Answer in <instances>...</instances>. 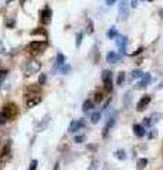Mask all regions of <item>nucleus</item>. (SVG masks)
Instances as JSON below:
<instances>
[{
    "label": "nucleus",
    "mask_w": 163,
    "mask_h": 170,
    "mask_svg": "<svg viewBox=\"0 0 163 170\" xmlns=\"http://www.w3.org/2000/svg\"><path fill=\"white\" fill-rule=\"evenodd\" d=\"M43 101V91L40 84H31L27 85L24 89V105L26 108L31 109L37 106L40 102Z\"/></svg>",
    "instance_id": "1"
},
{
    "label": "nucleus",
    "mask_w": 163,
    "mask_h": 170,
    "mask_svg": "<svg viewBox=\"0 0 163 170\" xmlns=\"http://www.w3.org/2000/svg\"><path fill=\"white\" fill-rule=\"evenodd\" d=\"M19 115V106L14 102H7L3 105L1 111H0V125L16 119V116Z\"/></svg>",
    "instance_id": "2"
},
{
    "label": "nucleus",
    "mask_w": 163,
    "mask_h": 170,
    "mask_svg": "<svg viewBox=\"0 0 163 170\" xmlns=\"http://www.w3.org/2000/svg\"><path fill=\"white\" fill-rule=\"evenodd\" d=\"M47 47V42H43V41H31L28 44L27 47H26V51H27L28 55H31V57H36L38 54L44 51V48Z\"/></svg>",
    "instance_id": "3"
},
{
    "label": "nucleus",
    "mask_w": 163,
    "mask_h": 170,
    "mask_svg": "<svg viewBox=\"0 0 163 170\" xmlns=\"http://www.w3.org/2000/svg\"><path fill=\"white\" fill-rule=\"evenodd\" d=\"M40 68H41V64L38 63V61H36V60H31V61L27 63V65L24 67V77H26V78H30L31 75L37 74L38 71H40Z\"/></svg>",
    "instance_id": "4"
},
{
    "label": "nucleus",
    "mask_w": 163,
    "mask_h": 170,
    "mask_svg": "<svg viewBox=\"0 0 163 170\" xmlns=\"http://www.w3.org/2000/svg\"><path fill=\"white\" fill-rule=\"evenodd\" d=\"M11 157V142L10 140H7L1 149H0V163H6V162H9Z\"/></svg>",
    "instance_id": "5"
},
{
    "label": "nucleus",
    "mask_w": 163,
    "mask_h": 170,
    "mask_svg": "<svg viewBox=\"0 0 163 170\" xmlns=\"http://www.w3.org/2000/svg\"><path fill=\"white\" fill-rule=\"evenodd\" d=\"M102 82L103 85H105V91L106 92H111L112 91V72L111 71H108V69H105L102 72Z\"/></svg>",
    "instance_id": "6"
},
{
    "label": "nucleus",
    "mask_w": 163,
    "mask_h": 170,
    "mask_svg": "<svg viewBox=\"0 0 163 170\" xmlns=\"http://www.w3.org/2000/svg\"><path fill=\"white\" fill-rule=\"evenodd\" d=\"M40 21H41L43 26L50 24V21H51V10H50L48 6H45L43 10L40 11Z\"/></svg>",
    "instance_id": "7"
},
{
    "label": "nucleus",
    "mask_w": 163,
    "mask_h": 170,
    "mask_svg": "<svg viewBox=\"0 0 163 170\" xmlns=\"http://www.w3.org/2000/svg\"><path fill=\"white\" fill-rule=\"evenodd\" d=\"M150 101H152V96H150V95H143L141 99H139L138 105H136V111H138V112H143L147 106H149Z\"/></svg>",
    "instance_id": "8"
},
{
    "label": "nucleus",
    "mask_w": 163,
    "mask_h": 170,
    "mask_svg": "<svg viewBox=\"0 0 163 170\" xmlns=\"http://www.w3.org/2000/svg\"><path fill=\"white\" fill-rule=\"evenodd\" d=\"M84 126H85V119H77V121H72V122L70 123L68 132L75 133V132H78V130H81Z\"/></svg>",
    "instance_id": "9"
},
{
    "label": "nucleus",
    "mask_w": 163,
    "mask_h": 170,
    "mask_svg": "<svg viewBox=\"0 0 163 170\" xmlns=\"http://www.w3.org/2000/svg\"><path fill=\"white\" fill-rule=\"evenodd\" d=\"M129 16V9H128V4H126L125 0H122L119 3V17L122 20H126Z\"/></svg>",
    "instance_id": "10"
},
{
    "label": "nucleus",
    "mask_w": 163,
    "mask_h": 170,
    "mask_svg": "<svg viewBox=\"0 0 163 170\" xmlns=\"http://www.w3.org/2000/svg\"><path fill=\"white\" fill-rule=\"evenodd\" d=\"M133 133H135L138 138H143L145 135H146V128L143 126V125H133Z\"/></svg>",
    "instance_id": "11"
},
{
    "label": "nucleus",
    "mask_w": 163,
    "mask_h": 170,
    "mask_svg": "<svg viewBox=\"0 0 163 170\" xmlns=\"http://www.w3.org/2000/svg\"><path fill=\"white\" fill-rule=\"evenodd\" d=\"M114 125H115V116H112V118H109V121L106 122L105 128H103V132H102V136H103V138H106V136H108L109 130L112 129V126H114Z\"/></svg>",
    "instance_id": "12"
},
{
    "label": "nucleus",
    "mask_w": 163,
    "mask_h": 170,
    "mask_svg": "<svg viewBox=\"0 0 163 170\" xmlns=\"http://www.w3.org/2000/svg\"><path fill=\"white\" fill-rule=\"evenodd\" d=\"M150 80H152L150 74H143V77L141 78L139 84H138V88H146L147 85H149V82H150Z\"/></svg>",
    "instance_id": "13"
},
{
    "label": "nucleus",
    "mask_w": 163,
    "mask_h": 170,
    "mask_svg": "<svg viewBox=\"0 0 163 170\" xmlns=\"http://www.w3.org/2000/svg\"><path fill=\"white\" fill-rule=\"evenodd\" d=\"M126 42H128V38L126 37H116V44H118V47H119V51L122 54L125 53V48H126Z\"/></svg>",
    "instance_id": "14"
},
{
    "label": "nucleus",
    "mask_w": 163,
    "mask_h": 170,
    "mask_svg": "<svg viewBox=\"0 0 163 170\" xmlns=\"http://www.w3.org/2000/svg\"><path fill=\"white\" fill-rule=\"evenodd\" d=\"M119 60V55L115 53V51H109L108 54H106V63L109 64H115L116 61Z\"/></svg>",
    "instance_id": "15"
},
{
    "label": "nucleus",
    "mask_w": 163,
    "mask_h": 170,
    "mask_svg": "<svg viewBox=\"0 0 163 170\" xmlns=\"http://www.w3.org/2000/svg\"><path fill=\"white\" fill-rule=\"evenodd\" d=\"M65 64V57L61 53L57 54V60H55V65H57V68H60Z\"/></svg>",
    "instance_id": "16"
},
{
    "label": "nucleus",
    "mask_w": 163,
    "mask_h": 170,
    "mask_svg": "<svg viewBox=\"0 0 163 170\" xmlns=\"http://www.w3.org/2000/svg\"><path fill=\"white\" fill-rule=\"evenodd\" d=\"M92 108H94V101H89V99H87V101L82 104V111H84V112L92 111Z\"/></svg>",
    "instance_id": "17"
},
{
    "label": "nucleus",
    "mask_w": 163,
    "mask_h": 170,
    "mask_svg": "<svg viewBox=\"0 0 163 170\" xmlns=\"http://www.w3.org/2000/svg\"><path fill=\"white\" fill-rule=\"evenodd\" d=\"M143 77V72H142L141 69H133L132 72H130V80H139V78H142Z\"/></svg>",
    "instance_id": "18"
},
{
    "label": "nucleus",
    "mask_w": 163,
    "mask_h": 170,
    "mask_svg": "<svg viewBox=\"0 0 163 170\" xmlns=\"http://www.w3.org/2000/svg\"><path fill=\"white\" fill-rule=\"evenodd\" d=\"M102 101H103V92H102V91H97V92L94 94V102L101 104Z\"/></svg>",
    "instance_id": "19"
},
{
    "label": "nucleus",
    "mask_w": 163,
    "mask_h": 170,
    "mask_svg": "<svg viewBox=\"0 0 163 170\" xmlns=\"http://www.w3.org/2000/svg\"><path fill=\"white\" fill-rule=\"evenodd\" d=\"M146 165H147V159L142 157V159L138 160V163H136V169H138V170H143L145 167H146Z\"/></svg>",
    "instance_id": "20"
},
{
    "label": "nucleus",
    "mask_w": 163,
    "mask_h": 170,
    "mask_svg": "<svg viewBox=\"0 0 163 170\" xmlns=\"http://www.w3.org/2000/svg\"><path fill=\"white\" fill-rule=\"evenodd\" d=\"M106 36H108V38H111V40H114V38L118 37V31H116V28L115 27H111L108 30V33H106Z\"/></svg>",
    "instance_id": "21"
},
{
    "label": "nucleus",
    "mask_w": 163,
    "mask_h": 170,
    "mask_svg": "<svg viewBox=\"0 0 163 170\" xmlns=\"http://www.w3.org/2000/svg\"><path fill=\"white\" fill-rule=\"evenodd\" d=\"M89 119H91V123H94V125L98 123V122H99V119H101V112H94Z\"/></svg>",
    "instance_id": "22"
},
{
    "label": "nucleus",
    "mask_w": 163,
    "mask_h": 170,
    "mask_svg": "<svg viewBox=\"0 0 163 170\" xmlns=\"http://www.w3.org/2000/svg\"><path fill=\"white\" fill-rule=\"evenodd\" d=\"M115 157L118 160H125L126 159L125 150H116V152H115Z\"/></svg>",
    "instance_id": "23"
},
{
    "label": "nucleus",
    "mask_w": 163,
    "mask_h": 170,
    "mask_svg": "<svg viewBox=\"0 0 163 170\" xmlns=\"http://www.w3.org/2000/svg\"><path fill=\"white\" fill-rule=\"evenodd\" d=\"M124 81H125V72H124V71H121L119 74H118V78H116V84L122 85V84H124Z\"/></svg>",
    "instance_id": "24"
},
{
    "label": "nucleus",
    "mask_w": 163,
    "mask_h": 170,
    "mask_svg": "<svg viewBox=\"0 0 163 170\" xmlns=\"http://www.w3.org/2000/svg\"><path fill=\"white\" fill-rule=\"evenodd\" d=\"M7 69H0V86H1V84H3V81L6 80V77H7Z\"/></svg>",
    "instance_id": "25"
},
{
    "label": "nucleus",
    "mask_w": 163,
    "mask_h": 170,
    "mask_svg": "<svg viewBox=\"0 0 163 170\" xmlns=\"http://www.w3.org/2000/svg\"><path fill=\"white\" fill-rule=\"evenodd\" d=\"M82 37H84V34H82V33H78V34H77V37H75V45H77V47H80V45H81Z\"/></svg>",
    "instance_id": "26"
},
{
    "label": "nucleus",
    "mask_w": 163,
    "mask_h": 170,
    "mask_svg": "<svg viewBox=\"0 0 163 170\" xmlns=\"http://www.w3.org/2000/svg\"><path fill=\"white\" fill-rule=\"evenodd\" d=\"M48 122H50V116H48V115H47V116H45V119H44V122H41V123H40V125H38L37 130H41V128H43V129H44V128H45V125H47V123H48Z\"/></svg>",
    "instance_id": "27"
},
{
    "label": "nucleus",
    "mask_w": 163,
    "mask_h": 170,
    "mask_svg": "<svg viewBox=\"0 0 163 170\" xmlns=\"http://www.w3.org/2000/svg\"><path fill=\"white\" fill-rule=\"evenodd\" d=\"M160 118H162V113H153L152 116H150V119H152V123L160 121Z\"/></svg>",
    "instance_id": "28"
},
{
    "label": "nucleus",
    "mask_w": 163,
    "mask_h": 170,
    "mask_svg": "<svg viewBox=\"0 0 163 170\" xmlns=\"http://www.w3.org/2000/svg\"><path fill=\"white\" fill-rule=\"evenodd\" d=\"M130 98H132V92H126V95H125V106L130 105Z\"/></svg>",
    "instance_id": "29"
},
{
    "label": "nucleus",
    "mask_w": 163,
    "mask_h": 170,
    "mask_svg": "<svg viewBox=\"0 0 163 170\" xmlns=\"http://www.w3.org/2000/svg\"><path fill=\"white\" fill-rule=\"evenodd\" d=\"M87 30H88V34H92V33H94V23H92V20H88Z\"/></svg>",
    "instance_id": "30"
},
{
    "label": "nucleus",
    "mask_w": 163,
    "mask_h": 170,
    "mask_svg": "<svg viewBox=\"0 0 163 170\" xmlns=\"http://www.w3.org/2000/svg\"><path fill=\"white\" fill-rule=\"evenodd\" d=\"M142 125H143L145 128H149L150 125H152V119H150V118H145L143 122H142Z\"/></svg>",
    "instance_id": "31"
},
{
    "label": "nucleus",
    "mask_w": 163,
    "mask_h": 170,
    "mask_svg": "<svg viewBox=\"0 0 163 170\" xmlns=\"http://www.w3.org/2000/svg\"><path fill=\"white\" fill-rule=\"evenodd\" d=\"M156 135H158V130L156 129H150V132L147 133V139H153Z\"/></svg>",
    "instance_id": "32"
},
{
    "label": "nucleus",
    "mask_w": 163,
    "mask_h": 170,
    "mask_svg": "<svg viewBox=\"0 0 163 170\" xmlns=\"http://www.w3.org/2000/svg\"><path fill=\"white\" fill-rule=\"evenodd\" d=\"M45 81H47V77H45V74H41V75H40V78H38V84L44 85V84H45Z\"/></svg>",
    "instance_id": "33"
},
{
    "label": "nucleus",
    "mask_w": 163,
    "mask_h": 170,
    "mask_svg": "<svg viewBox=\"0 0 163 170\" xmlns=\"http://www.w3.org/2000/svg\"><path fill=\"white\" fill-rule=\"evenodd\" d=\"M37 165H38V162L36 159L31 160V163H30V167H28V170H36L37 169Z\"/></svg>",
    "instance_id": "34"
},
{
    "label": "nucleus",
    "mask_w": 163,
    "mask_h": 170,
    "mask_svg": "<svg viewBox=\"0 0 163 170\" xmlns=\"http://www.w3.org/2000/svg\"><path fill=\"white\" fill-rule=\"evenodd\" d=\"M84 139H85V136H84V135H77L74 140H75L77 143H82V142H84Z\"/></svg>",
    "instance_id": "35"
},
{
    "label": "nucleus",
    "mask_w": 163,
    "mask_h": 170,
    "mask_svg": "<svg viewBox=\"0 0 163 170\" xmlns=\"http://www.w3.org/2000/svg\"><path fill=\"white\" fill-rule=\"evenodd\" d=\"M115 1H116V0H106V4L112 6V4H115Z\"/></svg>",
    "instance_id": "36"
},
{
    "label": "nucleus",
    "mask_w": 163,
    "mask_h": 170,
    "mask_svg": "<svg viewBox=\"0 0 163 170\" xmlns=\"http://www.w3.org/2000/svg\"><path fill=\"white\" fill-rule=\"evenodd\" d=\"M97 163H98L97 160H94V162H92V166H91V169H89V170H94V169H95V167H97Z\"/></svg>",
    "instance_id": "37"
},
{
    "label": "nucleus",
    "mask_w": 163,
    "mask_h": 170,
    "mask_svg": "<svg viewBox=\"0 0 163 170\" xmlns=\"http://www.w3.org/2000/svg\"><path fill=\"white\" fill-rule=\"evenodd\" d=\"M138 6V0H132V7H136Z\"/></svg>",
    "instance_id": "38"
},
{
    "label": "nucleus",
    "mask_w": 163,
    "mask_h": 170,
    "mask_svg": "<svg viewBox=\"0 0 163 170\" xmlns=\"http://www.w3.org/2000/svg\"><path fill=\"white\" fill-rule=\"evenodd\" d=\"M159 16L163 19V9H160V10H159Z\"/></svg>",
    "instance_id": "39"
},
{
    "label": "nucleus",
    "mask_w": 163,
    "mask_h": 170,
    "mask_svg": "<svg viewBox=\"0 0 163 170\" xmlns=\"http://www.w3.org/2000/svg\"><path fill=\"white\" fill-rule=\"evenodd\" d=\"M58 167H60V163H57V165H55V167H54V170H58Z\"/></svg>",
    "instance_id": "40"
},
{
    "label": "nucleus",
    "mask_w": 163,
    "mask_h": 170,
    "mask_svg": "<svg viewBox=\"0 0 163 170\" xmlns=\"http://www.w3.org/2000/svg\"><path fill=\"white\" fill-rule=\"evenodd\" d=\"M11 1H13V0H6V4H10Z\"/></svg>",
    "instance_id": "41"
},
{
    "label": "nucleus",
    "mask_w": 163,
    "mask_h": 170,
    "mask_svg": "<svg viewBox=\"0 0 163 170\" xmlns=\"http://www.w3.org/2000/svg\"><path fill=\"white\" fill-rule=\"evenodd\" d=\"M159 88H163V82H162V84H160V85H159Z\"/></svg>",
    "instance_id": "42"
},
{
    "label": "nucleus",
    "mask_w": 163,
    "mask_h": 170,
    "mask_svg": "<svg viewBox=\"0 0 163 170\" xmlns=\"http://www.w3.org/2000/svg\"><path fill=\"white\" fill-rule=\"evenodd\" d=\"M24 1H26V0H20V3H22V4H23V3H24Z\"/></svg>",
    "instance_id": "43"
}]
</instances>
